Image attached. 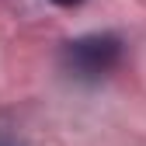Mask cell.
<instances>
[{"label": "cell", "mask_w": 146, "mask_h": 146, "mask_svg": "<svg viewBox=\"0 0 146 146\" xmlns=\"http://www.w3.org/2000/svg\"><path fill=\"white\" fill-rule=\"evenodd\" d=\"M125 56V42L111 31H94V35H80L63 45L59 52V66L70 73L73 80L84 84H98L111 73Z\"/></svg>", "instance_id": "1"}, {"label": "cell", "mask_w": 146, "mask_h": 146, "mask_svg": "<svg viewBox=\"0 0 146 146\" xmlns=\"http://www.w3.org/2000/svg\"><path fill=\"white\" fill-rule=\"evenodd\" d=\"M0 146H21V139H14V132L0 129Z\"/></svg>", "instance_id": "2"}, {"label": "cell", "mask_w": 146, "mask_h": 146, "mask_svg": "<svg viewBox=\"0 0 146 146\" xmlns=\"http://www.w3.org/2000/svg\"><path fill=\"white\" fill-rule=\"evenodd\" d=\"M56 7H77V4H84V0H52Z\"/></svg>", "instance_id": "3"}]
</instances>
